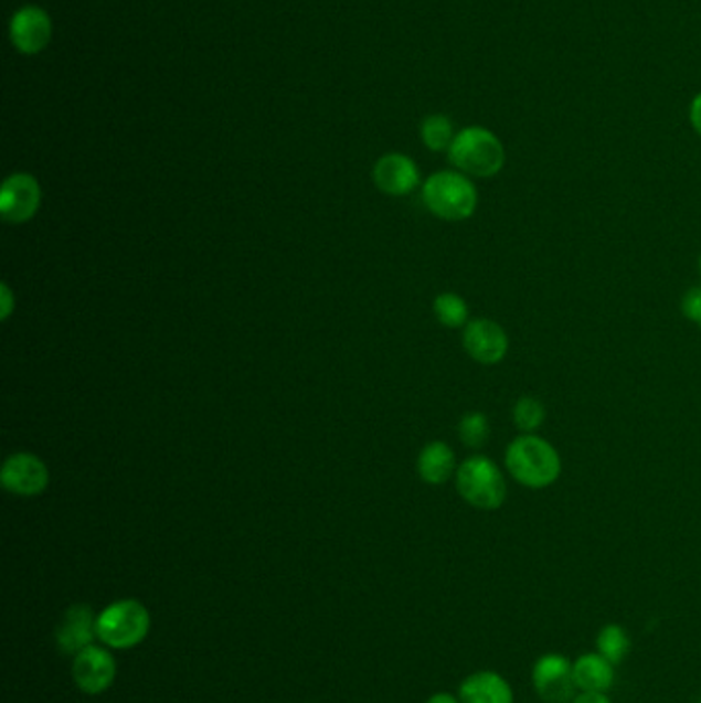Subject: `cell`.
I'll use <instances>...</instances> for the list:
<instances>
[{"instance_id": "cell-1", "label": "cell", "mask_w": 701, "mask_h": 703, "mask_svg": "<svg viewBox=\"0 0 701 703\" xmlns=\"http://www.w3.org/2000/svg\"><path fill=\"white\" fill-rule=\"evenodd\" d=\"M508 473L529 490H545L562 476V457L538 435L517 436L504 455Z\"/></svg>"}, {"instance_id": "cell-2", "label": "cell", "mask_w": 701, "mask_h": 703, "mask_svg": "<svg viewBox=\"0 0 701 703\" xmlns=\"http://www.w3.org/2000/svg\"><path fill=\"white\" fill-rule=\"evenodd\" d=\"M448 161L469 178L490 180L507 166V149L492 130L467 126L455 136L448 149Z\"/></svg>"}, {"instance_id": "cell-3", "label": "cell", "mask_w": 701, "mask_h": 703, "mask_svg": "<svg viewBox=\"0 0 701 703\" xmlns=\"http://www.w3.org/2000/svg\"><path fill=\"white\" fill-rule=\"evenodd\" d=\"M426 209L447 223H461L474 216L478 209L476 183L461 171H438L422 188Z\"/></svg>"}, {"instance_id": "cell-4", "label": "cell", "mask_w": 701, "mask_h": 703, "mask_svg": "<svg viewBox=\"0 0 701 703\" xmlns=\"http://www.w3.org/2000/svg\"><path fill=\"white\" fill-rule=\"evenodd\" d=\"M457 492L463 500L478 510H498L507 502V479L492 459L476 455L463 461L455 473Z\"/></svg>"}, {"instance_id": "cell-5", "label": "cell", "mask_w": 701, "mask_h": 703, "mask_svg": "<svg viewBox=\"0 0 701 703\" xmlns=\"http://www.w3.org/2000/svg\"><path fill=\"white\" fill-rule=\"evenodd\" d=\"M149 609L135 599L118 600L97 617V638L116 650L135 648L149 636Z\"/></svg>"}, {"instance_id": "cell-6", "label": "cell", "mask_w": 701, "mask_h": 703, "mask_svg": "<svg viewBox=\"0 0 701 703\" xmlns=\"http://www.w3.org/2000/svg\"><path fill=\"white\" fill-rule=\"evenodd\" d=\"M533 688L545 703H570L578 689L574 685L572 660L560 652L541 654L531 671Z\"/></svg>"}, {"instance_id": "cell-7", "label": "cell", "mask_w": 701, "mask_h": 703, "mask_svg": "<svg viewBox=\"0 0 701 703\" xmlns=\"http://www.w3.org/2000/svg\"><path fill=\"white\" fill-rule=\"evenodd\" d=\"M42 204V190L30 173H13L0 188V214L9 225H23Z\"/></svg>"}, {"instance_id": "cell-8", "label": "cell", "mask_w": 701, "mask_h": 703, "mask_svg": "<svg viewBox=\"0 0 701 703\" xmlns=\"http://www.w3.org/2000/svg\"><path fill=\"white\" fill-rule=\"evenodd\" d=\"M463 348L479 364L492 366L507 359V331L492 319H474L463 331Z\"/></svg>"}, {"instance_id": "cell-9", "label": "cell", "mask_w": 701, "mask_h": 703, "mask_svg": "<svg viewBox=\"0 0 701 703\" xmlns=\"http://www.w3.org/2000/svg\"><path fill=\"white\" fill-rule=\"evenodd\" d=\"M0 481L7 492L17 496H38L44 492L50 473L42 459L31 452L11 455L0 471Z\"/></svg>"}, {"instance_id": "cell-10", "label": "cell", "mask_w": 701, "mask_h": 703, "mask_svg": "<svg viewBox=\"0 0 701 703\" xmlns=\"http://www.w3.org/2000/svg\"><path fill=\"white\" fill-rule=\"evenodd\" d=\"M116 660L99 646H89L78 652L73 662V679L76 688L89 695H99L116 681Z\"/></svg>"}, {"instance_id": "cell-11", "label": "cell", "mask_w": 701, "mask_h": 703, "mask_svg": "<svg viewBox=\"0 0 701 703\" xmlns=\"http://www.w3.org/2000/svg\"><path fill=\"white\" fill-rule=\"evenodd\" d=\"M11 42L21 54H40L52 40V19L40 7H23L11 19Z\"/></svg>"}, {"instance_id": "cell-12", "label": "cell", "mask_w": 701, "mask_h": 703, "mask_svg": "<svg viewBox=\"0 0 701 703\" xmlns=\"http://www.w3.org/2000/svg\"><path fill=\"white\" fill-rule=\"evenodd\" d=\"M373 180L374 185L385 194L407 195L419 185V169L402 152H389L376 161Z\"/></svg>"}, {"instance_id": "cell-13", "label": "cell", "mask_w": 701, "mask_h": 703, "mask_svg": "<svg viewBox=\"0 0 701 703\" xmlns=\"http://www.w3.org/2000/svg\"><path fill=\"white\" fill-rule=\"evenodd\" d=\"M97 638V617L89 605H73L56 629V643L64 654L76 657Z\"/></svg>"}, {"instance_id": "cell-14", "label": "cell", "mask_w": 701, "mask_h": 703, "mask_svg": "<svg viewBox=\"0 0 701 703\" xmlns=\"http://www.w3.org/2000/svg\"><path fill=\"white\" fill-rule=\"evenodd\" d=\"M461 703H514V691L507 679L496 671H478L463 679Z\"/></svg>"}, {"instance_id": "cell-15", "label": "cell", "mask_w": 701, "mask_h": 703, "mask_svg": "<svg viewBox=\"0 0 701 703\" xmlns=\"http://www.w3.org/2000/svg\"><path fill=\"white\" fill-rule=\"evenodd\" d=\"M574 685L578 691H609L615 685V664L598 652H586L572 662Z\"/></svg>"}, {"instance_id": "cell-16", "label": "cell", "mask_w": 701, "mask_h": 703, "mask_svg": "<svg viewBox=\"0 0 701 703\" xmlns=\"http://www.w3.org/2000/svg\"><path fill=\"white\" fill-rule=\"evenodd\" d=\"M419 478L431 486H443L453 473H457V459L447 443H431L426 445L418 457Z\"/></svg>"}, {"instance_id": "cell-17", "label": "cell", "mask_w": 701, "mask_h": 703, "mask_svg": "<svg viewBox=\"0 0 701 703\" xmlns=\"http://www.w3.org/2000/svg\"><path fill=\"white\" fill-rule=\"evenodd\" d=\"M597 652L601 657L613 662L615 667L622 664L631 652V638L626 628L619 624H607L603 626L597 636Z\"/></svg>"}, {"instance_id": "cell-18", "label": "cell", "mask_w": 701, "mask_h": 703, "mask_svg": "<svg viewBox=\"0 0 701 703\" xmlns=\"http://www.w3.org/2000/svg\"><path fill=\"white\" fill-rule=\"evenodd\" d=\"M419 136H422V142L426 149L434 150V152H445V150L448 152L457 132L453 128L450 118L443 116V114H434L422 121Z\"/></svg>"}, {"instance_id": "cell-19", "label": "cell", "mask_w": 701, "mask_h": 703, "mask_svg": "<svg viewBox=\"0 0 701 703\" xmlns=\"http://www.w3.org/2000/svg\"><path fill=\"white\" fill-rule=\"evenodd\" d=\"M434 315L438 323L450 330L465 328L469 323V307L465 299L455 292H443L434 299Z\"/></svg>"}, {"instance_id": "cell-20", "label": "cell", "mask_w": 701, "mask_h": 703, "mask_svg": "<svg viewBox=\"0 0 701 703\" xmlns=\"http://www.w3.org/2000/svg\"><path fill=\"white\" fill-rule=\"evenodd\" d=\"M545 416H548V409L543 402H539L538 397H531V395L517 400V404L512 407V422L524 435L538 433L545 422Z\"/></svg>"}, {"instance_id": "cell-21", "label": "cell", "mask_w": 701, "mask_h": 703, "mask_svg": "<svg viewBox=\"0 0 701 703\" xmlns=\"http://www.w3.org/2000/svg\"><path fill=\"white\" fill-rule=\"evenodd\" d=\"M457 433L461 438L463 445L469 449H481L486 445V440L490 438V422L488 416L481 412H469L463 416Z\"/></svg>"}, {"instance_id": "cell-22", "label": "cell", "mask_w": 701, "mask_h": 703, "mask_svg": "<svg viewBox=\"0 0 701 703\" xmlns=\"http://www.w3.org/2000/svg\"><path fill=\"white\" fill-rule=\"evenodd\" d=\"M681 311L691 323L701 328V286H693L681 300Z\"/></svg>"}, {"instance_id": "cell-23", "label": "cell", "mask_w": 701, "mask_h": 703, "mask_svg": "<svg viewBox=\"0 0 701 703\" xmlns=\"http://www.w3.org/2000/svg\"><path fill=\"white\" fill-rule=\"evenodd\" d=\"M570 703H612L605 691H578Z\"/></svg>"}, {"instance_id": "cell-24", "label": "cell", "mask_w": 701, "mask_h": 703, "mask_svg": "<svg viewBox=\"0 0 701 703\" xmlns=\"http://www.w3.org/2000/svg\"><path fill=\"white\" fill-rule=\"evenodd\" d=\"M0 317L2 319H9V315L13 313L15 309V302H13V292L9 285H0Z\"/></svg>"}, {"instance_id": "cell-25", "label": "cell", "mask_w": 701, "mask_h": 703, "mask_svg": "<svg viewBox=\"0 0 701 703\" xmlns=\"http://www.w3.org/2000/svg\"><path fill=\"white\" fill-rule=\"evenodd\" d=\"M689 121H691V128L701 136V90L689 105Z\"/></svg>"}, {"instance_id": "cell-26", "label": "cell", "mask_w": 701, "mask_h": 703, "mask_svg": "<svg viewBox=\"0 0 701 703\" xmlns=\"http://www.w3.org/2000/svg\"><path fill=\"white\" fill-rule=\"evenodd\" d=\"M426 703H461V700L443 691V693H434L433 697Z\"/></svg>"}, {"instance_id": "cell-27", "label": "cell", "mask_w": 701, "mask_h": 703, "mask_svg": "<svg viewBox=\"0 0 701 703\" xmlns=\"http://www.w3.org/2000/svg\"><path fill=\"white\" fill-rule=\"evenodd\" d=\"M700 274H701V255H700Z\"/></svg>"}]
</instances>
